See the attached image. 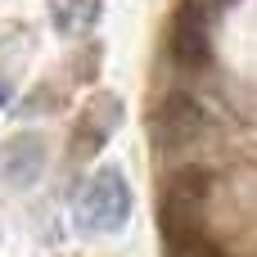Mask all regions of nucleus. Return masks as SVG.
<instances>
[{"mask_svg":"<svg viewBox=\"0 0 257 257\" xmlns=\"http://www.w3.org/2000/svg\"><path fill=\"white\" fill-rule=\"evenodd\" d=\"M208 190H212V176L203 167H176L158 194V230L163 239H181V235H194L203 230V203H208Z\"/></svg>","mask_w":257,"mask_h":257,"instance_id":"f257e3e1","label":"nucleus"},{"mask_svg":"<svg viewBox=\"0 0 257 257\" xmlns=\"http://www.w3.org/2000/svg\"><path fill=\"white\" fill-rule=\"evenodd\" d=\"M131 217V185L117 167H99L77 194V226L90 235H113Z\"/></svg>","mask_w":257,"mask_h":257,"instance_id":"f03ea898","label":"nucleus"},{"mask_svg":"<svg viewBox=\"0 0 257 257\" xmlns=\"http://www.w3.org/2000/svg\"><path fill=\"white\" fill-rule=\"evenodd\" d=\"M208 126V113L194 95L185 90H172L158 99V108L149 113V136H154V149H181L190 140H199Z\"/></svg>","mask_w":257,"mask_h":257,"instance_id":"7ed1b4c3","label":"nucleus"},{"mask_svg":"<svg viewBox=\"0 0 257 257\" xmlns=\"http://www.w3.org/2000/svg\"><path fill=\"white\" fill-rule=\"evenodd\" d=\"M167 50H172V63L176 68H208L212 59V32H208V14L199 0H185L172 18V32H167Z\"/></svg>","mask_w":257,"mask_h":257,"instance_id":"20e7f679","label":"nucleus"},{"mask_svg":"<svg viewBox=\"0 0 257 257\" xmlns=\"http://www.w3.org/2000/svg\"><path fill=\"white\" fill-rule=\"evenodd\" d=\"M117 117H122L117 99H113V95H99V99H95V104L81 113V122H77V140H72V154H77V158H90V154H99V149H104V140L113 136Z\"/></svg>","mask_w":257,"mask_h":257,"instance_id":"39448f33","label":"nucleus"},{"mask_svg":"<svg viewBox=\"0 0 257 257\" xmlns=\"http://www.w3.org/2000/svg\"><path fill=\"white\" fill-rule=\"evenodd\" d=\"M41 158H45V145H41L36 136H18V140L5 149V176H9L14 185H27V181H36Z\"/></svg>","mask_w":257,"mask_h":257,"instance_id":"423d86ee","label":"nucleus"},{"mask_svg":"<svg viewBox=\"0 0 257 257\" xmlns=\"http://www.w3.org/2000/svg\"><path fill=\"white\" fill-rule=\"evenodd\" d=\"M50 18L63 36H81L99 18V0H50Z\"/></svg>","mask_w":257,"mask_h":257,"instance_id":"0eeeda50","label":"nucleus"},{"mask_svg":"<svg viewBox=\"0 0 257 257\" xmlns=\"http://www.w3.org/2000/svg\"><path fill=\"white\" fill-rule=\"evenodd\" d=\"M163 248L167 257H226L203 230H194V235H181V239H163Z\"/></svg>","mask_w":257,"mask_h":257,"instance_id":"6e6552de","label":"nucleus"},{"mask_svg":"<svg viewBox=\"0 0 257 257\" xmlns=\"http://www.w3.org/2000/svg\"><path fill=\"white\" fill-rule=\"evenodd\" d=\"M5 99H9V81H0V104H5Z\"/></svg>","mask_w":257,"mask_h":257,"instance_id":"1a4fd4ad","label":"nucleus"}]
</instances>
